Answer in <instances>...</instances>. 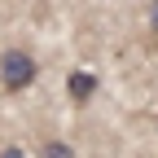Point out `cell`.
I'll return each instance as SVG.
<instances>
[{
	"mask_svg": "<svg viewBox=\"0 0 158 158\" xmlns=\"http://www.w3.org/2000/svg\"><path fill=\"white\" fill-rule=\"evenodd\" d=\"M35 75H40V66L27 48H5L0 53V84H5V92H27L35 84Z\"/></svg>",
	"mask_w": 158,
	"mask_h": 158,
	"instance_id": "1",
	"label": "cell"
},
{
	"mask_svg": "<svg viewBox=\"0 0 158 158\" xmlns=\"http://www.w3.org/2000/svg\"><path fill=\"white\" fill-rule=\"evenodd\" d=\"M66 92H70L75 106H84L88 97L97 92V75H92V70H70V75H66Z\"/></svg>",
	"mask_w": 158,
	"mask_h": 158,
	"instance_id": "2",
	"label": "cell"
},
{
	"mask_svg": "<svg viewBox=\"0 0 158 158\" xmlns=\"http://www.w3.org/2000/svg\"><path fill=\"white\" fill-rule=\"evenodd\" d=\"M40 158H75V149L66 141H44L40 145Z\"/></svg>",
	"mask_w": 158,
	"mask_h": 158,
	"instance_id": "3",
	"label": "cell"
},
{
	"mask_svg": "<svg viewBox=\"0 0 158 158\" xmlns=\"http://www.w3.org/2000/svg\"><path fill=\"white\" fill-rule=\"evenodd\" d=\"M0 158H27V149H18V145H0Z\"/></svg>",
	"mask_w": 158,
	"mask_h": 158,
	"instance_id": "4",
	"label": "cell"
},
{
	"mask_svg": "<svg viewBox=\"0 0 158 158\" xmlns=\"http://www.w3.org/2000/svg\"><path fill=\"white\" fill-rule=\"evenodd\" d=\"M149 31L158 35V0H149Z\"/></svg>",
	"mask_w": 158,
	"mask_h": 158,
	"instance_id": "5",
	"label": "cell"
}]
</instances>
